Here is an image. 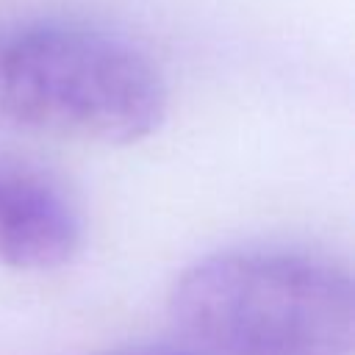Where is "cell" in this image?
I'll use <instances>...</instances> for the list:
<instances>
[{
  "label": "cell",
  "mask_w": 355,
  "mask_h": 355,
  "mask_svg": "<svg viewBox=\"0 0 355 355\" xmlns=\"http://www.w3.org/2000/svg\"><path fill=\"white\" fill-rule=\"evenodd\" d=\"M169 111L164 72L128 36L42 17L0 31V130L125 147Z\"/></svg>",
  "instance_id": "1"
},
{
  "label": "cell",
  "mask_w": 355,
  "mask_h": 355,
  "mask_svg": "<svg viewBox=\"0 0 355 355\" xmlns=\"http://www.w3.org/2000/svg\"><path fill=\"white\" fill-rule=\"evenodd\" d=\"M180 338L239 355H352L349 269L302 250H225L191 263L169 291Z\"/></svg>",
  "instance_id": "2"
},
{
  "label": "cell",
  "mask_w": 355,
  "mask_h": 355,
  "mask_svg": "<svg viewBox=\"0 0 355 355\" xmlns=\"http://www.w3.org/2000/svg\"><path fill=\"white\" fill-rule=\"evenodd\" d=\"M83 244V219L64 186L36 164L0 155V266L47 272Z\"/></svg>",
  "instance_id": "3"
},
{
  "label": "cell",
  "mask_w": 355,
  "mask_h": 355,
  "mask_svg": "<svg viewBox=\"0 0 355 355\" xmlns=\"http://www.w3.org/2000/svg\"><path fill=\"white\" fill-rule=\"evenodd\" d=\"M103 355H239L230 349H219L211 344H200V341H189L180 338L178 341H158V344H130V347H119Z\"/></svg>",
  "instance_id": "4"
}]
</instances>
